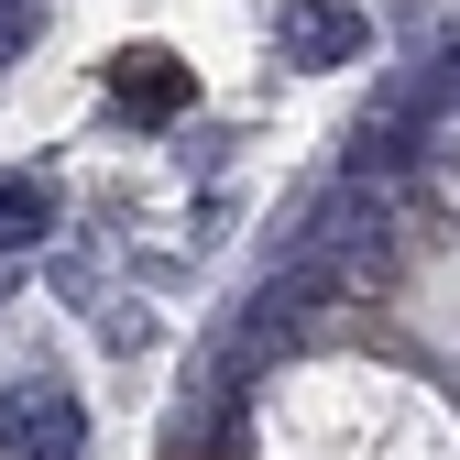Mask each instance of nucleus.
Masks as SVG:
<instances>
[{
	"label": "nucleus",
	"mask_w": 460,
	"mask_h": 460,
	"mask_svg": "<svg viewBox=\"0 0 460 460\" xmlns=\"http://www.w3.org/2000/svg\"><path fill=\"white\" fill-rule=\"evenodd\" d=\"M12 449L22 460H66L77 449V417L55 406V394H22V406H12Z\"/></svg>",
	"instance_id": "f03ea898"
},
{
	"label": "nucleus",
	"mask_w": 460,
	"mask_h": 460,
	"mask_svg": "<svg viewBox=\"0 0 460 460\" xmlns=\"http://www.w3.org/2000/svg\"><path fill=\"white\" fill-rule=\"evenodd\" d=\"M110 88H121L143 121H154V110H176V99H187V66H164V55L143 44V55H121V66H110Z\"/></svg>",
	"instance_id": "f257e3e1"
},
{
	"label": "nucleus",
	"mask_w": 460,
	"mask_h": 460,
	"mask_svg": "<svg viewBox=\"0 0 460 460\" xmlns=\"http://www.w3.org/2000/svg\"><path fill=\"white\" fill-rule=\"evenodd\" d=\"M33 230H44V198L33 187H0V242H33Z\"/></svg>",
	"instance_id": "7ed1b4c3"
},
{
	"label": "nucleus",
	"mask_w": 460,
	"mask_h": 460,
	"mask_svg": "<svg viewBox=\"0 0 460 460\" xmlns=\"http://www.w3.org/2000/svg\"><path fill=\"white\" fill-rule=\"evenodd\" d=\"M12 44H33V0H0V55Z\"/></svg>",
	"instance_id": "20e7f679"
}]
</instances>
